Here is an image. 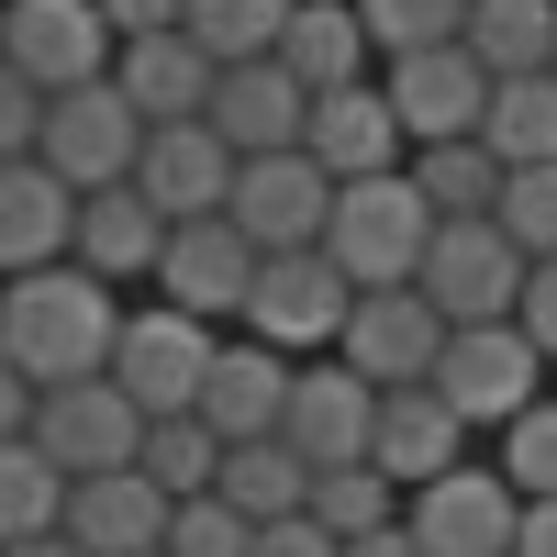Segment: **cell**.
<instances>
[{
	"mask_svg": "<svg viewBox=\"0 0 557 557\" xmlns=\"http://www.w3.org/2000/svg\"><path fill=\"white\" fill-rule=\"evenodd\" d=\"M101 23H112V34H168L178 0H101Z\"/></svg>",
	"mask_w": 557,
	"mask_h": 557,
	"instance_id": "42",
	"label": "cell"
},
{
	"mask_svg": "<svg viewBox=\"0 0 557 557\" xmlns=\"http://www.w3.org/2000/svg\"><path fill=\"white\" fill-rule=\"evenodd\" d=\"M401 168H412V190L435 201V223H457V212H491V201H502V157L480 146V134H424V146H412Z\"/></svg>",
	"mask_w": 557,
	"mask_h": 557,
	"instance_id": "28",
	"label": "cell"
},
{
	"mask_svg": "<svg viewBox=\"0 0 557 557\" xmlns=\"http://www.w3.org/2000/svg\"><path fill=\"white\" fill-rule=\"evenodd\" d=\"M424 380L457 401V424H469V435H502V424H513V412L546 391V357H535L524 323L502 312V323H446V346H435Z\"/></svg>",
	"mask_w": 557,
	"mask_h": 557,
	"instance_id": "3",
	"label": "cell"
},
{
	"mask_svg": "<svg viewBox=\"0 0 557 557\" xmlns=\"http://www.w3.org/2000/svg\"><path fill=\"white\" fill-rule=\"evenodd\" d=\"M168 557H257V524L235 513L223 491H190V502H168Z\"/></svg>",
	"mask_w": 557,
	"mask_h": 557,
	"instance_id": "34",
	"label": "cell"
},
{
	"mask_svg": "<svg viewBox=\"0 0 557 557\" xmlns=\"http://www.w3.org/2000/svg\"><path fill=\"white\" fill-rule=\"evenodd\" d=\"M513 557H557V491H524V513H513Z\"/></svg>",
	"mask_w": 557,
	"mask_h": 557,
	"instance_id": "41",
	"label": "cell"
},
{
	"mask_svg": "<svg viewBox=\"0 0 557 557\" xmlns=\"http://www.w3.org/2000/svg\"><path fill=\"white\" fill-rule=\"evenodd\" d=\"M491 223L513 235L524 257H557V157H535V168H502V201H491Z\"/></svg>",
	"mask_w": 557,
	"mask_h": 557,
	"instance_id": "35",
	"label": "cell"
},
{
	"mask_svg": "<svg viewBox=\"0 0 557 557\" xmlns=\"http://www.w3.org/2000/svg\"><path fill=\"white\" fill-rule=\"evenodd\" d=\"M89 557H146L157 535H168V491L146 480V469H134V457H123V469H89V480H67V513H57Z\"/></svg>",
	"mask_w": 557,
	"mask_h": 557,
	"instance_id": "21",
	"label": "cell"
},
{
	"mask_svg": "<svg viewBox=\"0 0 557 557\" xmlns=\"http://www.w3.org/2000/svg\"><path fill=\"white\" fill-rule=\"evenodd\" d=\"M112 323H123V290L101 268H78V257H45L23 278H0V357H12L34 391L101 368L112 357Z\"/></svg>",
	"mask_w": 557,
	"mask_h": 557,
	"instance_id": "1",
	"label": "cell"
},
{
	"mask_svg": "<svg viewBox=\"0 0 557 557\" xmlns=\"http://www.w3.org/2000/svg\"><path fill=\"white\" fill-rule=\"evenodd\" d=\"M157 235H168V212L134 190V178H101V190H78V212H67V257H78V268H101L112 290L157 268Z\"/></svg>",
	"mask_w": 557,
	"mask_h": 557,
	"instance_id": "22",
	"label": "cell"
},
{
	"mask_svg": "<svg viewBox=\"0 0 557 557\" xmlns=\"http://www.w3.org/2000/svg\"><path fill=\"white\" fill-rule=\"evenodd\" d=\"M134 146H146V112L101 78H78V89H45V123H34V157L67 178V190H101V178H134Z\"/></svg>",
	"mask_w": 557,
	"mask_h": 557,
	"instance_id": "6",
	"label": "cell"
},
{
	"mask_svg": "<svg viewBox=\"0 0 557 557\" xmlns=\"http://www.w3.org/2000/svg\"><path fill=\"white\" fill-rule=\"evenodd\" d=\"M513 323L535 335V357L557 368V257H524V301H513Z\"/></svg>",
	"mask_w": 557,
	"mask_h": 557,
	"instance_id": "39",
	"label": "cell"
},
{
	"mask_svg": "<svg viewBox=\"0 0 557 557\" xmlns=\"http://www.w3.org/2000/svg\"><path fill=\"white\" fill-rule=\"evenodd\" d=\"M368 412H380V391H368L335 346H323V357H290V401H278V435H290L312 469H335V457H368Z\"/></svg>",
	"mask_w": 557,
	"mask_h": 557,
	"instance_id": "16",
	"label": "cell"
},
{
	"mask_svg": "<svg viewBox=\"0 0 557 557\" xmlns=\"http://www.w3.org/2000/svg\"><path fill=\"white\" fill-rule=\"evenodd\" d=\"M412 290H424L446 323H502L524 301V246L502 235L491 212H457L424 235V268H412Z\"/></svg>",
	"mask_w": 557,
	"mask_h": 557,
	"instance_id": "5",
	"label": "cell"
},
{
	"mask_svg": "<svg viewBox=\"0 0 557 557\" xmlns=\"http://www.w3.org/2000/svg\"><path fill=\"white\" fill-rule=\"evenodd\" d=\"M57 513H67V469H57L34 435H0V546H12V535H45Z\"/></svg>",
	"mask_w": 557,
	"mask_h": 557,
	"instance_id": "31",
	"label": "cell"
},
{
	"mask_svg": "<svg viewBox=\"0 0 557 557\" xmlns=\"http://www.w3.org/2000/svg\"><path fill=\"white\" fill-rule=\"evenodd\" d=\"M157 301L178 312H201V323H235L246 312V278H257V235L235 212H178L168 235H157Z\"/></svg>",
	"mask_w": 557,
	"mask_h": 557,
	"instance_id": "9",
	"label": "cell"
},
{
	"mask_svg": "<svg viewBox=\"0 0 557 557\" xmlns=\"http://www.w3.org/2000/svg\"><path fill=\"white\" fill-rule=\"evenodd\" d=\"M223 212L257 235V257H268V246H323L335 178L312 168V146H257V157H235V190H223Z\"/></svg>",
	"mask_w": 557,
	"mask_h": 557,
	"instance_id": "12",
	"label": "cell"
},
{
	"mask_svg": "<svg viewBox=\"0 0 557 557\" xmlns=\"http://www.w3.org/2000/svg\"><path fill=\"white\" fill-rule=\"evenodd\" d=\"M502 480L513 491H557V391H535L513 424H502Z\"/></svg>",
	"mask_w": 557,
	"mask_h": 557,
	"instance_id": "36",
	"label": "cell"
},
{
	"mask_svg": "<svg viewBox=\"0 0 557 557\" xmlns=\"http://www.w3.org/2000/svg\"><path fill=\"white\" fill-rule=\"evenodd\" d=\"M23 424H34V380L0 357V435H23Z\"/></svg>",
	"mask_w": 557,
	"mask_h": 557,
	"instance_id": "44",
	"label": "cell"
},
{
	"mask_svg": "<svg viewBox=\"0 0 557 557\" xmlns=\"http://www.w3.org/2000/svg\"><path fill=\"white\" fill-rule=\"evenodd\" d=\"M212 335H223V323L178 312V301H146V312L112 323V357H101V368L134 391V412H190L201 368H212Z\"/></svg>",
	"mask_w": 557,
	"mask_h": 557,
	"instance_id": "10",
	"label": "cell"
},
{
	"mask_svg": "<svg viewBox=\"0 0 557 557\" xmlns=\"http://www.w3.org/2000/svg\"><path fill=\"white\" fill-rule=\"evenodd\" d=\"M546 67H557V45H546Z\"/></svg>",
	"mask_w": 557,
	"mask_h": 557,
	"instance_id": "46",
	"label": "cell"
},
{
	"mask_svg": "<svg viewBox=\"0 0 557 557\" xmlns=\"http://www.w3.org/2000/svg\"><path fill=\"white\" fill-rule=\"evenodd\" d=\"M278 401H290V357L278 346H257L246 323H223L212 335V368H201V391H190V412L235 446V435H278Z\"/></svg>",
	"mask_w": 557,
	"mask_h": 557,
	"instance_id": "17",
	"label": "cell"
},
{
	"mask_svg": "<svg viewBox=\"0 0 557 557\" xmlns=\"http://www.w3.org/2000/svg\"><path fill=\"white\" fill-rule=\"evenodd\" d=\"M112 23H101V0H0V57H12L34 89H78V78H101L112 67Z\"/></svg>",
	"mask_w": 557,
	"mask_h": 557,
	"instance_id": "13",
	"label": "cell"
},
{
	"mask_svg": "<svg viewBox=\"0 0 557 557\" xmlns=\"http://www.w3.org/2000/svg\"><path fill=\"white\" fill-rule=\"evenodd\" d=\"M34 123H45V89L0 57V157H34Z\"/></svg>",
	"mask_w": 557,
	"mask_h": 557,
	"instance_id": "38",
	"label": "cell"
},
{
	"mask_svg": "<svg viewBox=\"0 0 557 557\" xmlns=\"http://www.w3.org/2000/svg\"><path fill=\"white\" fill-rule=\"evenodd\" d=\"M346 301H357V278L323 257V246H268L235 323H246L257 346H278V357H323V346H335V323H346Z\"/></svg>",
	"mask_w": 557,
	"mask_h": 557,
	"instance_id": "4",
	"label": "cell"
},
{
	"mask_svg": "<svg viewBox=\"0 0 557 557\" xmlns=\"http://www.w3.org/2000/svg\"><path fill=\"white\" fill-rule=\"evenodd\" d=\"M257 557H346V535L312 513H278V524H257Z\"/></svg>",
	"mask_w": 557,
	"mask_h": 557,
	"instance_id": "40",
	"label": "cell"
},
{
	"mask_svg": "<svg viewBox=\"0 0 557 557\" xmlns=\"http://www.w3.org/2000/svg\"><path fill=\"white\" fill-rule=\"evenodd\" d=\"M134 469H146L168 502H190V491H212V469H223V435L201 424V412H146V446H134Z\"/></svg>",
	"mask_w": 557,
	"mask_h": 557,
	"instance_id": "30",
	"label": "cell"
},
{
	"mask_svg": "<svg viewBox=\"0 0 557 557\" xmlns=\"http://www.w3.org/2000/svg\"><path fill=\"white\" fill-rule=\"evenodd\" d=\"M301 146H312V168H323V178H380V168H401V157H412V134H401V112H391L380 67H368V78H346V89H312Z\"/></svg>",
	"mask_w": 557,
	"mask_h": 557,
	"instance_id": "14",
	"label": "cell"
},
{
	"mask_svg": "<svg viewBox=\"0 0 557 557\" xmlns=\"http://www.w3.org/2000/svg\"><path fill=\"white\" fill-rule=\"evenodd\" d=\"M212 491L235 502L246 524H278V513H301V502H312V457H301L290 435H235V446H223V469H212Z\"/></svg>",
	"mask_w": 557,
	"mask_h": 557,
	"instance_id": "26",
	"label": "cell"
},
{
	"mask_svg": "<svg viewBox=\"0 0 557 557\" xmlns=\"http://www.w3.org/2000/svg\"><path fill=\"white\" fill-rule=\"evenodd\" d=\"M112 89H123L146 123H178V112L212 101V45H190L178 23H168V34H123V45H112Z\"/></svg>",
	"mask_w": 557,
	"mask_h": 557,
	"instance_id": "23",
	"label": "cell"
},
{
	"mask_svg": "<svg viewBox=\"0 0 557 557\" xmlns=\"http://www.w3.org/2000/svg\"><path fill=\"white\" fill-rule=\"evenodd\" d=\"M67 212H78V190L45 157H0V278L67 257Z\"/></svg>",
	"mask_w": 557,
	"mask_h": 557,
	"instance_id": "24",
	"label": "cell"
},
{
	"mask_svg": "<svg viewBox=\"0 0 557 557\" xmlns=\"http://www.w3.org/2000/svg\"><path fill=\"white\" fill-rule=\"evenodd\" d=\"M435 346H446V312L412 290V278H380V290H357V301H346V323H335V357L357 368L368 391L424 380V368H435Z\"/></svg>",
	"mask_w": 557,
	"mask_h": 557,
	"instance_id": "11",
	"label": "cell"
},
{
	"mask_svg": "<svg viewBox=\"0 0 557 557\" xmlns=\"http://www.w3.org/2000/svg\"><path fill=\"white\" fill-rule=\"evenodd\" d=\"M134 190H146L168 223H178V212H223V190H235V146H223L201 112L146 123V146H134Z\"/></svg>",
	"mask_w": 557,
	"mask_h": 557,
	"instance_id": "18",
	"label": "cell"
},
{
	"mask_svg": "<svg viewBox=\"0 0 557 557\" xmlns=\"http://www.w3.org/2000/svg\"><path fill=\"white\" fill-rule=\"evenodd\" d=\"M346 557H424V546H412V524L391 513V524H368V535H346Z\"/></svg>",
	"mask_w": 557,
	"mask_h": 557,
	"instance_id": "43",
	"label": "cell"
},
{
	"mask_svg": "<svg viewBox=\"0 0 557 557\" xmlns=\"http://www.w3.org/2000/svg\"><path fill=\"white\" fill-rule=\"evenodd\" d=\"M268 57L290 67L301 89H346V78H368V67H380V45H368L357 0H290V23H278V45H268Z\"/></svg>",
	"mask_w": 557,
	"mask_h": 557,
	"instance_id": "25",
	"label": "cell"
},
{
	"mask_svg": "<svg viewBox=\"0 0 557 557\" xmlns=\"http://www.w3.org/2000/svg\"><path fill=\"white\" fill-rule=\"evenodd\" d=\"M146 557H168V546H146Z\"/></svg>",
	"mask_w": 557,
	"mask_h": 557,
	"instance_id": "47",
	"label": "cell"
},
{
	"mask_svg": "<svg viewBox=\"0 0 557 557\" xmlns=\"http://www.w3.org/2000/svg\"><path fill=\"white\" fill-rule=\"evenodd\" d=\"M357 23L380 57H401V45H446L457 23H469V0H357Z\"/></svg>",
	"mask_w": 557,
	"mask_h": 557,
	"instance_id": "37",
	"label": "cell"
},
{
	"mask_svg": "<svg viewBox=\"0 0 557 557\" xmlns=\"http://www.w3.org/2000/svg\"><path fill=\"white\" fill-rule=\"evenodd\" d=\"M457 45H469V57H480L491 78H513V67H546V45H557V0H469Z\"/></svg>",
	"mask_w": 557,
	"mask_h": 557,
	"instance_id": "29",
	"label": "cell"
},
{
	"mask_svg": "<svg viewBox=\"0 0 557 557\" xmlns=\"http://www.w3.org/2000/svg\"><path fill=\"white\" fill-rule=\"evenodd\" d=\"M301 112H312V89L278 67V57H223V67H212V101H201V123H212L235 157L301 146Z\"/></svg>",
	"mask_w": 557,
	"mask_h": 557,
	"instance_id": "20",
	"label": "cell"
},
{
	"mask_svg": "<svg viewBox=\"0 0 557 557\" xmlns=\"http://www.w3.org/2000/svg\"><path fill=\"white\" fill-rule=\"evenodd\" d=\"M513 513H524V491L502 469H480V457H457V469L401 491V524L424 557H513Z\"/></svg>",
	"mask_w": 557,
	"mask_h": 557,
	"instance_id": "8",
	"label": "cell"
},
{
	"mask_svg": "<svg viewBox=\"0 0 557 557\" xmlns=\"http://www.w3.org/2000/svg\"><path fill=\"white\" fill-rule=\"evenodd\" d=\"M380 89H391V112L401 134L424 146V134H480V101H491V67L469 57V45H401V57H380Z\"/></svg>",
	"mask_w": 557,
	"mask_h": 557,
	"instance_id": "15",
	"label": "cell"
},
{
	"mask_svg": "<svg viewBox=\"0 0 557 557\" xmlns=\"http://www.w3.org/2000/svg\"><path fill=\"white\" fill-rule=\"evenodd\" d=\"M312 524H335V535H368V524H391L401 513V480L391 469H368V457H335V469H312V502H301Z\"/></svg>",
	"mask_w": 557,
	"mask_h": 557,
	"instance_id": "32",
	"label": "cell"
},
{
	"mask_svg": "<svg viewBox=\"0 0 557 557\" xmlns=\"http://www.w3.org/2000/svg\"><path fill=\"white\" fill-rule=\"evenodd\" d=\"M424 235H435V201L412 190V168L335 178V212H323V257H335L357 290H380V278H412V268H424Z\"/></svg>",
	"mask_w": 557,
	"mask_h": 557,
	"instance_id": "2",
	"label": "cell"
},
{
	"mask_svg": "<svg viewBox=\"0 0 557 557\" xmlns=\"http://www.w3.org/2000/svg\"><path fill=\"white\" fill-rule=\"evenodd\" d=\"M278 23H290V0H178V34L212 45V67L223 57H268Z\"/></svg>",
	"mask_w": 557,
	"mask_h": 557,
	"instance_id": "33",
	"label": "cell"
},
{
	"mask_svg": "<svg viewBox=\"0 0 557 557\" xmlns=\"http://www.w3.org/2000/svg\"><path fill=\"white\" fill-rule=\"evenodd\" d=\"M0 557H89L67 524H45V535H12V546H0Z\"/></svg>",
	"mask_w": 557,
	"mask_h": 557,
	"instance_id": "45",
	"label": "cell"
},
{
	"mask_svg": "<svg viewBox=\"0 0 557 557\" xmlns=\"http://www.w3.org/2000/svg\"><path fill=\"white\" fill-rule=\"evenodd\" d=\"M23 435L57 457L67 480H89V469H123V457L146 446V412H134V391L112 380V368H78V380H45L34 391V424Z\"/></svg>",
	"mask_w": 557,
	"mask_h": 557,
	"instance_id": "7",
	"label": "cell"
},
{
	"mask_svg": "<svg viewBox=\"0 0 557 557\" xmlns=\"http://www.w3.org/2000/svg\"><path fill=\"white\" fill-rule=\"evenodd\" d=\"M457 457H469V424H457V401H446L435 380H391V391H380V412H368V469H391V480L412 491V480L457 469Z\"/></svg>",
	"mask_w": 557,
	"mask_h": 557,
	"instance_id": "19",
	"label": "cell"
},
{
	"mask_svg": "<svg viewBox=\"0 0 557 557\" xmlns=\"http://www.w3.org/2000/svg\"><path fill=\"white\" fill-rule=\"evenodd\" d=\"M480 146H491L502 168L557 157V67H513V78H491V101H480Z\"/></svg>",
	"mask_w": 557,
	"mask_h": 557,
	"instance_id": "27",
	"label": "cell"
}]
</instances>
